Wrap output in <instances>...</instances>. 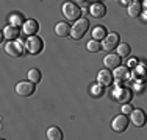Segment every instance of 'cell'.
<instances>
[{
  "label": "cell",
  "mask_w": 147,
  "mask_h": 140,
  "mask_svg": "<svg viewBox=\"0 0 147 140\" xmlns=\"http://www.w3.org/2000/svg\"><path fill=\"white\" fill-rule=\"evenodd\" d=\"M36 84L34 83H31L30 79L28 81H22V83H19L16 86V93L19 97H31L34 93V90H36Z\"/></svg>",
  "instance_id": "obj_6"
},
{
  "label": "cell",
  "mask_w": 147,
  "mask_h": 140,
  "mask_svg": "<svg viewBox=\"0 0 147 140\" xmlns=\"http://www.w3.org/2000/svg\"><path fill=\"white\" fill-rule=\"evenodd\" d=\"M55 34L59 37H67L71 36V25L66 22H58L55 25Z\"/></svg>",
  "instance_id": "obj_16"
},
{
  "label": "cell",
  "mask_w": 147,
  "mask_h": 140,
  "mask_svg": "<svg viewBox=\"0 0 147 140\" xmlns=\"http://www.w3.org/2000/svg\"><path fill=\"white\" fill-rule=\"evenodd\" d=\"M133 78L138 83H144L147 79V65L139 64L138 67H135V70H133Z\"/></svg>",
  "instance_id": "obj_14"
},
{
  "label": "cell",
  "mask_w": 147,
  "mask_h": 140,
  "mask_svg": "<svg viewBox=\"0 0 147 140\" xmlns=\"http://www.w3.org/2000/svg\"><path fill=\"white\" fill-rule=\"evenodd\" d=\"M116 51L121 58H127L131 50H130V45H128L127 42H119V45L116 47Z\"/></svg>",
  "instance_id": "obj_22"
},
{
  "label": "cell",
  "mask_w": 147,
  "mask_h": 140,
  "mask_svg": "<svg viewBox=\"0 0 147 140\" xmlns=\"http://www.w3.org/2000/svg\"><path fill=\"white\" fill-rule=\"evenodd\" d=\"M103 64L107 69H116L121 65V56H119L117 53H108L107 56H105L103 59Z\"/></svg>",
  "instance_id": "obj_11"
},
{
  "label": "cell",
  "mask_w": 147,
  "mask_h": 140,
  "mask_svg": "<svg viewBox=\"0 0 147 140\" xmlns=\"http://www.w3.org/2000/svg\"><path fill=\"white\" fill-rule=\"evenodd\" d=\"M113 97H114V100L117 101V103H121V104H125V103H130V100L133 98V92L128 87H116L114 89V92H113Z\"/></svg>",
  "instance_id": "obj_5"
},
{
  "label": "cell",
  "mask_w": 147,
  "mask_h": 140,
  "mask_svg": "<svg viewBox=\"0 0 147 140\" xmlns=\"http://www.w3.org/2000/svg\"><path fill=\"white\" fill-rule=\"evenodd\" d=\"M114 79V75L110 72V69H103L97 73V83L102 84V86H110Z\"/></svg>",
  "instance_id": "obj_10"
},
{
  "label": "cell",
  "mask_w": 147,
  "mask_h": 140,
  "mask_svg": "<svg viewBox=\"0 0 147 140\" xmlns=\"http://www.w3.org/2000/svg\"><path fill=\"white\" fill-rule=\"evenodd\" d=\"M89 13H91V16H94V17H103L105 14H107V6H105L102 2H94L92 5L89 6Z\"/></svg>",
  "instance_id": "obj_13"
},
{
  "label": "cell",
  "mask_w": 147,
  "mask_h": 140,
  "mask_svg": "<svg viewBox=\"0 0 147 140\" xmlns=\"http://www.w3.org/2000/svg\"><path fill=\"white\" fill-rule=\"evenodd\" d=\"M130 121L133 125L136 126V128H141V126H144L146 125V121H147V114L142 109H133L130 112Z\"/></svg>",
  "instance_id": "obj_7"
},
{
  "label": "cell",
  "mask_w": 147,
  "mask_h": 140,
  "mask_svg": "<svg viewBox=\"0 0 147 140\" xmlns=\"http://www.w3.org/2000/svg\"><path fill=\"white\" fill-rule=\"evenodd\" d=\"M63 16L67 20H78L80 16H82V8L77 3L67 2L63 5Z\"/></svg>",
  "instance_id": "obj_3"
},
{
  "label": "cell",
  "mask_w": 147,
  "mask_h": 140,
  "mask_svg": "<svg viewBox=\"0 0 147 140\" xmlns=\"http://www.w3.org/2000/svg\"><path fill=\"white\" fill-rule=\"evenodd\" d=\"M113 75H114V78H116V79L125 81V79L130 76V72H128V67H121V65H119V67L114 69V73H113Z\"/></svg>",
  "instance_id": "obj_19"
},
{
  "label": "cell",
  "mask_w": 147,
  "mask_h": 140,
  "mask_svg": "<svg viewBox=\"0 0 147 140\" xmlns=\"http://www.w3.org/2000/svg\"><path fill=\"white\" fill-rule=\"evenodd\" d=\"M47 139H49V140H61V139H63L61 129L57 128V126H52V128H49V129H47Z\"/></svg>",
  "instance_id": "obj_20"
},
{
  "label": "cell",
  "mask_w": 147,
  "mask_h": 140,
  "mask_svg": "<svg viewBox=\"0 0 147 140\" xmlns=\"http://www.w3.org/2000/svg\"><path fill=\"white\" fill-rule=\"evenodd\" d=\"M19 33H20L19 27L9 23V25H6L5 30H3V37H6L8 41H14L16 37H19Z\"/></svg>",
  "instance_id": "obj_15"
},
{
  "label": "cell",
  "mask_w": 147,
  "mask_h": 140,
  "mask_svg": "<svg viewBox=\"0 0 147 140\" xmlns=\"http://www.w3.org/2000/svg\"><path fill=\"white\" fill-rule=\"evenodd\" d=\"M141 13H142V3L138 2V0H133L130 5H128V16L138 17V16H141Z\"/></svg>",
  "instance_id": "obj_17"
},
{
  "label": "cell",
  "mask_w": 147,
  "mask_h": 140,
  "mask_svg": "<svg viewBox=\"0 0 147 140\" xmlns=\"http://www.w3.org/2000/svg\"><path fill=\"white\" fill-rule=\"evenodd\" d=\"M41 78H42V76H41V72L38 69H31L30 72H28V79L31 83H34V84H38L41 81Z\"/></svg>",
  "instance_id": "obj_23"
},
{
  "label": "cell",
  "mask_w": 147,
  "mask_h": 140,
  "mask_svg": "<svg viewBox=\"0 0 147 140\" xmlns=\"http://www.w3.org/2000/svg\"><path fill=\"white\" fill-rule=\"evenodd\" d=\"M88 30H89V20L85 19V17H80V19L75 20V23L71 27V37L75 41H78L85 36Z\"/></svg>",
  "instance_id": "obj_1"
},
{
  "label": "cell",
  "mask_w": 147,
  "mask_h": 140,
  "mask_svg": "<svg viewBox=\"0 0 147 140\" xmlns=\"http://www.w3.org/2000/svg\"><path fill=\"white\" fill-rule=\"evenodd\" d=\"M39 30V23L36 22L34 19H28L25 20V23L22 25V31L27 34V36H34Z\"/></svg>",
  "instance_id": "obj_12"
},
{
  "label": "cell",
  "mask_w": 147,
  "mask_h": 140,
  "mask_svg": "<svg viewBox=\"0 0 147 140\" xmlns=\"http://www.w3.org/2000/svg\"><path fill=\"white\" fill-rule=\"evenodd\" d=\"M92 37L96 41H103L105 37H107V34H108V31H107V28H105L103 25H97V27H94V30H92Z\"/></svg>",
  "instance_id": "obj_18"
},
{
  "label": "cell",
  "mask_w": 147,
  "mask_h": 140,
  "mask_svg": "<svg viewBox=\"0 0 147 140\" xmlns=\"http://www.w3.org/2000/svg\"><path fill=\"white\" fill-rule=\"evenodd\" d=\"M127 126H128V118L125 114H121V115H117V117H114L113 123H111V128L116 132H124L125 129H127Z\"/></svg>",
  "instance_id": "obj_9"
},
{
  "label": "cell",
  "mask_w": 147,
  "mask_h": 140,
  "mask_svg": "<svg viewBox=\"0 0 147 140\" xmlns=\"http://www.w3.org/2000/svg\"><path fill=\"white\" fill-rule=\"evenodd\" d=\"M25 47H27V51L30 55H39L41 51L44 50V41L41 39L39 36H30L25 42Z\"/></svg>",
  "instance_id": "obj_4"
},
{
  "label": "cell",
  "mask_w": 147,
  "mask_h": 140,
  "mask_svg": "<svg viewBox=\"0 0 147 140\" xmlns=\"http://www.w3.org/2000/svg\"><path fill=\"white\" fill-rule=\"evenodd\" d=\"M5 51H6V55L13 56V58H20V56L27 51V47H25L24 42L14 39V41H8V42H6Z\"/></svg>",
  "instance_id": "obj_2"
},
{
  "label": "cell",
  "mask_w": 147,
  "mask_h": 140,
  "mask_svg": "<svg viewBox=\"0 0 147 140\" xmlns=\"http://www.w3.org/2000/svg\"><path fill=\"white\" fill-rule=\"evenodd\" d=\"M89 92H91V95H92V97H102L103 95L102 84H99V83L92 84V86H91V89H89Z\"/></svg>",
  "instance_id": "obj_24"
},
{
  "label": "cell",
  "mask_w": 147,
  "mask_h": 140,
  "mask_svg": "<svg viewBox=\"0 0 147 140\" xmlns=\"http://www.w3.org/2000/svg\"><path fill=\"white\" fill-rule=\"evenodd\" d=\"M8 23H11V25H16V27H20L25 23V20H24V16L20 13H13L11 16L8 17Z\"/></svg>",
  "instance_id": "obj_21"
},
{
  "label": "cell",
  "mask_w": 147,
  "mask_h": 140,
  "mask_svg": "<svg viewBox=\"0 0 147 140\" xmlns=\"http://www.w3.org/2000/svg\"><path fill=\"white\" fill-rule=\"evenodd\" d=\"M141 16H142V20H146V22H147V9L144 13H141Z\"/></svg>",
  "instance_id": "obj_29"
},
{
  "label": "cell",
  "mask_w": 147,
  "mask_h": 140,
  "mask_svg": "<svg viewBox=\"0 0 147 140\" xmlns=\"http://www.w3.org/2000/svg\"><path fill=\"white\" fill-rule=\"evenodd\" d=\"M94 2H99V0H92V3H94Z\"/></svg>",
  "instance_id": "obj_31"
},
{
  "label": "cell",
  "mask_w": 147,
  "mask_h": 140,
  "mask_svg": "<svg viewBox=\"0 0 147 140\" xmlns=\"http://www.w3.org/2000/svg\"><path fill=\"white\" fill-rule=\"evenodd\" d=\"M133 111V107H131V104H128V103H125V104H122V114H125V115H130V112Z\"/></svg>",
  "instance_id": "obj_26"
},
{
  "label": "cell",
  "mask_w": 147,
  "mask_h": 140,
  "mask_svg": "<svg viewBox=\"0 0 147 140\" xmlns=\"http://www.w3.org/2000/svg\"><path fill=\"white\" fill-rule=\"evenodd\" d=\"M117 45H119V34H117V33H110V34H107V37H105L103 42H102L103 50H108V51L116 50Z\"/></svg>",
  "instance_id": "obj_8"
},
{
  "label": "cell",
  "mask_w": 147,
  "mask_h": 140,
  "mask_svg": "<svg viewBox=\"0 0 147 140\" xmlns=\"http://www.w3.org/2000/svg\"><path fill=\"white\" fill-rule=\"evenodd\" d=\"M144 6H146V9H147V0H146V2H144Z\"/></svg>",
  "instance_id": "obj_30"
},
{
  "label": "cell",
  "mask_w": 147,
  "mask_h": 140,
  "mask_svg": "<svg viewBox=\"0 0 147 140\" xmlns=\"http://www.w3.org/2000/svg\"><path fill=\"white\" fill-rule=\"evenodd\" d=\"M86 48H88V51H91V53H97V51H100V44H99V41L91 39L88 44H86Z\"/></svg>",
  "instance_id": "obj_25"
},
{
  "label": "cell",
  "mask_w": 147,
  "mask_h": 140,
  "mask_svg": "<svg viewBox=\"0 0 147 140\" xmlns=\"http://www.w3.org/2000/svg\"><path fill=\"white\" fill-rule=\"evenodd\" d=\"M119 2H121V5H130V0H119Z\"/></svg>",
  "instance_id": "obj_28"
},
{
  "label": "cell",
  "mask_w": 147,
  "mask_h": 140,
  "mask_svg": "<svg viewBox=\"0 0 147 140\" xmlns=\"http://www.w3.org/2000/svg\"><path fill=\"white\" fill-rule=\"evenodd\" d=\"M138 65H139V61L136 58H130V59H128V67L135 69V67H138Z\"/></svg>",
  "instance_id": "obj_27"
}]
</instances>
